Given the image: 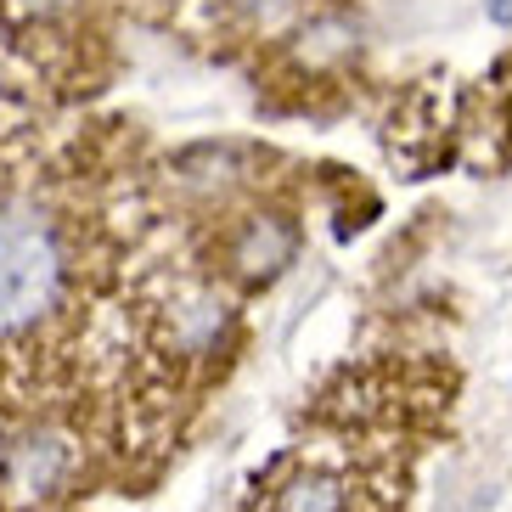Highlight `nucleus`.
I'll return each mask as SVG.
<instances>
[{
  "mask_svg": "<svg viewBox=\"0 0 512 512\" xmlns=\"http://www.w3.org/2000/svg\"><path fill=\"white\" fill-rule=\"evenodd\" d=\"M62 287L57 237L34 220H0V332H17L51 310Z\"/></svg>",
  "mask_w": 512,
  "mask_h": 512,
  "instance_id": "1",
  "label": "nucleus"
},
{
  "mask_svg": "<svg viewBox=\"0 0 512 512\" xmlns=\"http://www.w3.org/2000/svg\"><path fill=\"white\" fill-rule=\"evenodd\" d=\"M0 473H6V490L17 501H46L62 484V473H68V445L57 434H29L12 445V456H6Z\"/></svg>",
  "mask_w": 512,
  "mask_h": 512,
  "instance_id": "2",
  "label": "nucleus"
},
{
  "mask_svg": "<svg viewBox=\"0 0 512 512\" xmlns=\"http://www.w3.org/2000/svg\"><path fill=\"white\" fill-rule=\"evenodd\" d=\"M231 327V310L226 299H214V293H192V299H181L175 310H169V349H181V355H203V349L220 344V332Z\"/></svg>",
  "mask_w": 512,
  "mask_h": 512,
  "instance_id": "3",
  "label": "nucleus"
},
{
  "mask_svg": "<svg viewBox=\"0 0 512 512\" xmlns=\"http://www.w3.org/2000/svg\"><path fill=\"white\" fill-rule=\"evenodd\" d=\"M293 259V226L276 220V214H259L248 220V231L237 237V265L248 276H276Z\"/></svg>",
  "mask_w": 512,
  "mask_h": 512,
  "instance_id": "4",
  "label": "nucleus"
},
{
  "mask_svg": "<svg viewBox=\"0 0 512 512\" xmlns=\"http://www.w3.org/2000/svg\"><path fill=\"white\" fill-rule=\"evenodd\" d=\"M271 512H344V484L332 473H299L276 490Z\"/></svg>",
  "mask_w": 512,
  "mask_h": 512,
  "instance_id": "5",
  "label": "nucleus"
},
{
  "mask_svg": "<svg viewBox=\"0 0 512 512\" xmlns=\"http://www.w3.org/2000/svg\"><path fill=\"white\" fill-rule=\"evenodd\" d=\"M254 6V17H265V23H282L287 17V0H248Z\"/></svg>",
  "mask_w": 512,
  "mask_h": 512,
  "instance_id": "6",
  "label": "nucleus"
},
{
  "mask_svg": "<svg viewBox=\"0 0 512 512\" xmlns=\"http://www.w3.org/2000/svg\"><path fill=\"white\" fill-rule=\"evenodd\" d=\"M12 6H17V12H40V17H46V12H62L68 0H12Z\"/></svg>",
  "mask_w": 512,
  "mask_h": 512,
  "instance_id": "7",
  "label": "nucleus"
},
{
  "mask_svg": "<svg viewBox=\"0 0 512 512\" xmlns=\"http://www.w3.org/2000/svg\"><path fill=\"white\" fill-rule=\"evenodd\" d=\"M484 6H490V17H496V23H512V0H484Z\"/></svg>",
  "mask_w": 512,
  "mask_h": 512,
  "instance_id": "8",
  "label": "nucleus"
}]
</instances>
